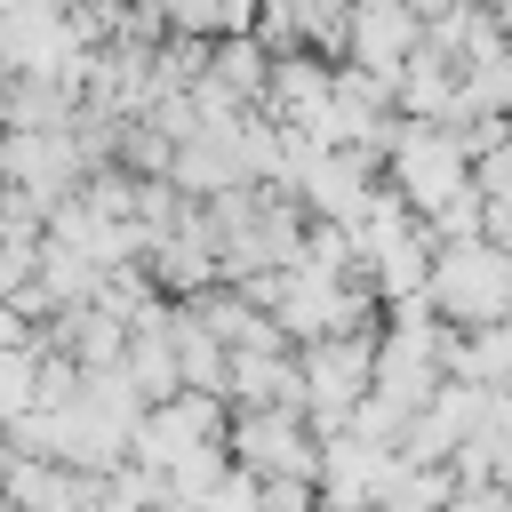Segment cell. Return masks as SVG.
<instances>
[{"instance_id":"6da1fadb","label":"cell","mask_w":512,"mask_h":512,"mask_svg":"<svg viewBox=\"0 0 512 512\" xmlns=\"http://www.w3.org/2000/svg\"><path fill=\"white\" fill-rule=\"evenodd\" d=\"M384 184L432 224L448 200H464L480 176H472V144H464V128H424V120H408L400 128V144H392V160H384Z\"/></svg>"},{"instance_id":"7a4b0ae2","label":"cell","mask_w":512,"mask_h":512,"mask_svg":"<svg viewBox=\"0 0 512 512\" xmlns=\"http://www.w3.org/2000/svg\"><path fill=\"white\" fill-rule=\"evenodd\" d=\"M304 416L320 424V440H336L352 424V408L376 392V360H384V328H352L328 344H304Z\"/></svg>"},{"instance_id":"3957f363","label":"cell","mask_w":512,"mask_h":512,"mask_svg":"<svg viewBox=\"0 0 512 512\" xmlns=\"http://www.w3.org/2000/svg\"><path fill=\"white\" fill-rule=\"evenodd\" d=\"M432 312L448 328H496L512 320V248L496 240H456L432 264Z\"/></svg>"},{"instance_id":"277c9868","label":"cell","mask_w":512,"mask_h":512,"mask_svg":"<svg viewBox=\"0 0 512 512\" xmlns=\"http://www.w3.org/2000/svg\"><path fill=\"white\" fill-rule=\"evenodd\" d=\"M216 448H232V400H216V392H176V400H160V408L144 416L128 464L176 480V472H192V464L216 456Z\"/></svg>"},{"instance_id":"5b68a950","label":"cell","mask_w":512,"mask_h":512,"mask_svg":"<svg viewBox=\"0 0 512 512\" xmlns=\"http://www.w3.org/2000/svg\"><path fill=\"white\" fill-rule=\"evenodd\" d=\"M320 456H328V440H320V424L304 408H248V416H232V464L256 472V480H312L320 488Z\"/></svg>"},{"instance_id":"8992f818","label":"cell","mask_w":512,"mask_h":512,"mask_svg":"<svg viewBox=\"0 0 512 512\" xmlns=\"http://www.w3.org/2000/svg\"><path fill=\"white\" fill-rule=\"evenodd\" d=\"M408 456L400 448H376L360 432H336L328 456H320V512H384L392 488H400Z\"/></svg>"},{"instance_id":"52a82bcc","label":"cell","mask_w":512,"mask_h":512,"mask_svg":"<svg viewBox=\"0 0 512 512\" xmlns=\"http://www.w3.org/2000/svg\"><path fill=\"white\" fill-rule=\"evenodd\" d=\"M424 56V16L408 8V0H360L352 8V48H344V64H360V72H376L392 96H400V72Z\"/></svg>"},{"instance_id":"ba28073f","label":"cell","mask_w":512,"mask_h":512,"mask_svg":"<svg viewBox=\"0 0 512 512\" xmlns=\"http://www.w3.org/2000/svg\"><path fill=\"white\" fill-rule=\"evenodd\" d=\"M104 480L48 464V456H8V512H88Z\"/></svg>"},{"instance_id":"9c48e42d","label":"cell","mask_w":512,"mask_h":512,"mask_svg":"<svg viewBox=\"0 0 512 512\" xmlns=\"http://www.w3.org/2000/svg\"><path fill=\"white\" fill-rule=\"evenodd\" d=\"M272 64H280V56H272L256 32H248V40H216V48H208V88H224L240 112H264V96H272Z\"/></svg>"},{"instance_id":"30bf717a","label":"cell","mask_w":512,"mask_h":512,"mask_svg":"<svg viewBox=\"0 0 512 512\" xmlns=\"http://www.w3.org/2000/svg\"><path fill=\"white\" fill-rule=\"evenodd\" d=\"M168 312H176V304H168ZM168 312H160V320H144V328L128 336V360H120V368L136 376V392H144L152 408L184 392V360H176V328H168Z\"/></svg>"},{"instance_id":"8fae6325","label":"cell","mask_w":512,"mask_h":512,"mask_svg":"<svg viewBox=\"0 0 512 512\" xmlns=\"http://www.w3.org/2000/svg\"><path fill=\"white\" fill-rule=\"evenodd\" d=\"M448 376H456V384H480V392H512V320H496V328H456Z\"/></svg>"}]
</instances>
